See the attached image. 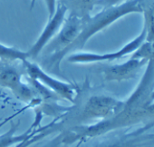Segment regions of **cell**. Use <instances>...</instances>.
Returning <instances> with one entry per match:
<instances>
[{
	"label": "cell",
	"mask_w": 154,
	"mask_h": 147,
	"mask_svg": "<svg viewBox=\"0 0 154 147\" xmlns=\"http://www.w3.org/2000/svg\"><path fill=\"white\" fill-rule=\"evenodd\" d=\"M154 85V60H149V64L140 85L130 98L124 101L123 107L113 116L93 124H84L72 127L62 138L61 142L72 144L77 142L98 137L116 129L134 124L148 115L154 114L150 107V95Z\"/></svg>",
	"instance_id": "6da1fadb"
},
{
	"label": "cell",
	"mask_w": 154,
	"mask_h": 147,
	"mask_svg": "<svg viewBox=\"0 0 154 147\" xmlns=\"http://www.w3.org/2000/svg\"><path fill=\"white\" fill-rule=\"evenodd\" d=\"M143 2L144 0H128L117 6L103 8V10L96 15L84 18V26L78 37L61 53L51 55L50 64L58 67L64 56L77 50L83 49L87 41L98 32L129 14L142 13Z\"/></svg>",
	"instance_id": "7a4b0ae2"
},
{
	"label": "cell",
	"mask_w": 154,
	"mask_h": 147,
	"mask_svg": "<svg viewBox=\"0 0 154 147\" xmlns=\"http://www.w3.org/2000/svg\"><path fill=\"white\" fill-rule=\"evenodd\" d=\"M23 77L24 75L15 62L0 60V86L9 89L17 99L35 108L41 105L42 100L29 83L24 82Z\"/></svg>",
	"instance_id": "3957f363"
},
{
	"label": "cell",
	"mask_w": 154,
	"mask_h": 147,
	"mask_svg": "<svg viewBox=\"0 0 154 147\" xmlns=\"http://www.w3.org/2000/svg\"><path fill=\"white\" fill-rule=\"evenodd\" d=\"M22 64L28 77L38 81L61 99L67 100L72 104L75 102L76 96L78 95V90L74 85L63 82L51 77L38 64L30 62V60H25Z\"/></svg>",
	"instance_id": "277c9868"
},
{
	"label": "cell",
	"mask_w": 154,
	"mask_h": 147,
	"mask_svg": "<svg viewBox=\"0 0 154 147\" xmlns=\"http://www.w3.org/2000/svg\"><path fill=\"white\" fill-rule=\"evenodd\" d=\"M124 101L112 96L98 95L91 96L85 103L80 115V121L105 120L116 114L123 107Z\"/></svg>",
	"instance_id": "5b68a950"
},
{
	"label": "cell",
	"mask_w": 154,
	"mask_h": 147,
	"mask_svg": "<svg viewBox=\"0 0 154 147\" xmlns=\"http://www.w3.org/2000/svg\"><path fill=\"white\" fill-rule=\"evenodd\" d=\"M83 26L84 18L73 14H69V16L65 17L57 34L45 45L42 52L49 54L50 56L61 53L78 37Z\"/></svg>",
	"instance_id": "8992f818"
},
{
	"label": "cell",
	"mask_w": 154,
	"mask_h": 147,
	"mask_svg": "<svg viewBox=\"0 0 154 147\" xmlns=\"http://www.w3.org/2000/svg\"><path fill=\"white\" fill-rule=\"evenodd\" d=\"M146 39V30L143 27L142 32L132 41L125 45L120 50L112 53L107 54H94V53H87V52H74L71 53L67 58V61L74 64H90V63H99L105 61H112L116 59H120L129 54L135 52L140 45Z\"/></svg>",
	"instance_id": "52a82bcc"
},
{
	"label": "cell",
	"mask_w": 154,
	"mask_h": 147,
	"mask_svg": "<svg viewBox=\"0 0 154 147\" xmlns=\"http://www.w3.org/2000/svg\"><path fill=\"white\" fill-rule=\"evenodd\" d=\"M67 12H68V9L64 5L61 3L57 4V8H56L54 14L53 15L51 18L48 19L47 24L45 27L42 33L40 34L39 37L35 42V44L30 47V49L27 51L29 55V60L35 59L36 56H38L39 54L42 53L45 45L57 34V32L59 31L60 27H62L66 17Z\"/></svg>",
	"instance_id": "ba28073f"
},
{
	"label": "cell",
	"mask_w": 154,
	"mask_h": 147,
	"mask_svg": "<svg viewBox=\"0 0 154 147\" xmlns=\"http://www.w3.org/2000/svg\"><path fill=\"white\" fill-rule=\"evenodd\" d=\"M148 61L145 59L131 57L123 64H113L103 71V77L107 81H123L137 76L141 67Z\"/></svg>",
	"instance_id": "9c48e42d"
},
{
	"label": "cell",
	"mask_w": 154,
	"mask_h": 147,
	"mask_svg": "<svg viewBox=\"0 0 154 147\" xmlns=\"http://www.w3.org/2000/svg\"><path fill=\"white\" fill-rule=\"evenodd\" d=\"M98 0H61L59 3L64 5L70 14L86 18L91 16V12L96 6Z\"/></svg>",
	"instance_id": "30bf717a"
},
{
	"label": "cell",
	"mask_w": 154,
	"mask_h": 147,
	"mask_svg": "<svg viewBox=\"0 0 154 147\" xmlns=\"http://www.w3.org/2000/svg\"><path fill=\"white\" fill-rule=\"evenodd\" d=\"M142 13L146 30L145 41L152 42L154 41V0H144Z\"/></svg>",
	"instance_id": "8fae6325"
},
{
	"label": "cell",
	"mask_w": 154,
	"mask_h": 147,
	"mask_svg": "<svg viewBox=\"0 0 154 147\" xmlns=\"http://www.w3.org/2000/svg\"><path fill=\"white\" fill-rule=\"evenodd\" d=\"M0 60L15 63L19 61L22 63L25 60H29V55L27 51H22L0 43Z\"/></svg>",
	"instance_id": "7c38bea8"
},
{
	"label": "cell",
	"mask_w": 154,
	"mask_h": 147,
	"mask_svg": "<svg viewBox=\"0 0 154 147\" xmlns=\"http://www.w3.org/2000/svg\"><path fill=\"white\" fill-rule=\"evenodd\" d=\"M134 58L145 59L147 61L154 59V41H144L131 56Z\"/></svg>",
	"instance_id": "4fadbf2b"
},
{
	"label": "cell",
	"mask_w": 154,
	"mask_h": 147,
	"mask_svg": "<svg viewBox=\"0 0 154 147\" xmlns=\"http://www.w3.org/2000/svg\"><path fill=\"white\" fill-rule=\"evenodd\" d=\"M37 133H39V132H37ZM37 133H35L30 135L29 137H27V138L25 139L24 141L18 142L17 144H15L14 147H28L30 144H32V143H34V142L39 141L40 139H42V134Z\"/></svg>",
	"instance_id": "5bb4252c"
},
{
	"label": "cell",
	"mask_w": 154,
	"mask_h": 147,
	"mask_svg": "<svg viewBox=\"0 0 154 147\" xmlns=\"http://www.w3.org/2000/svg\"><path fill=\"white\" fill-rule=\"evenodd\" d=\"M44 1L46 6V9H47V13H48V19H49L53 17V15L54 14V12L56 10L58 0H44Z\"/></svg>",
	"instance_id": "9a60e30c"
},
{
	"label": "cell",
	"mask_w": 154,
	"mask_h": 147,
	"mask_svg": "<svg viewBox=\"0 0 154 147\" xmlns=\"http://www.w3.org/2000/svg\"><path fill=\"white\" fill-rule=\"evenodd\" d=\"M125 2V0H98L96 6H100L103 8H109L112 6H117Z\"/></svg>",
	"instance_id": "2e32d148"
},
{
	"label": "cell",
	"mask_w": 154,
	"mask_h": 147,
	"mask_svg": "<svg viewBox=\"0 0 154 147\" xmlns=\"http://www.w3.org/2000/svg\"><path fill=\"white\" fill-rule=\"evenodd\" d=\"M150 107L154 111V91H152L150 95Z\"/></svg>",
	"instance_id": "e0dca14e"
},
{
	"label": "cell",
	"mask_w": 154,
	"mask_h": 147,
	"mask_svg": "<svg viewBox=\"0 0 154 147\" xmlns=\"http://www.w3.org/2000/svg\"><path fill=\"white\" fill-rule=\"evenodd\" d=\"M35 2H36V0H31V3H30V9H33L35 5Z\"/></svg>",
	"instance_id": "ac0fdd59"
},
{
	"label": "cell",
	"mask_w": 154,
	"mask_h": 147,
	"mask_svg": "<svg viewBox=\"0 0 154 147\" xmlns=\"http://www.w3.org/2000/svg\"><path fill=\"white\" fill-rule=\"evenodd\" d=\"M82 143H83L82 142H76V144H75V145H74L73 147H79V146H80V145H81Z\"/></svg>",
	"instance_id": "d6986e66"
},
{
	"label": "cell",
	"mask_w": 154,
	"mask_h": 147,
	"mask_svg": "<svg viewBox=\"0 0 154 147\" xmlns=\"http://www.w3.org/2000/svg\"><path fill=\"white\" fill-rule=\"evenodd\" d=\"M2 120H3V119H0V122H1V121H2Z\"/></svg>",
	"instance_id": "ffe728a7"
}]
</instances>
